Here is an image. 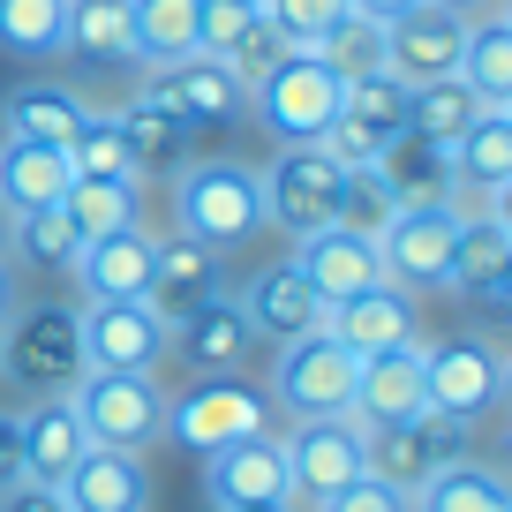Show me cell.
Masks as SVG:
<instances>
[{
	"label": "cell",
	"instance_id": "6da1fadb",
	"mask_svg": "<svg viewBox=\"0 0 512 512\" xmlns=\"http://www.w3.org/2000/svg\"><path fill=\"white\" fill-rule=\"evenodd\" d=\"M174 234L204 241L211 256L256 241V234H264V189H256V166H241V159H189L174 174Z\"/></svg>",
	"mask_w": 512,
	"mask_h": 512
},
{
	"label": "cell",
	"instance_id": "7a4b0ae2",
	"mask_svg": "<svg viewBox=\"0 0 512 512\" xmlns=\"http://www.w3.org/2000/svg\"><path fill=\"white\" fill-rule=\"evenodd\" d=\"M0 377L23 384L31 400L76 392L83 377V309L68 302H31L0 324Z\"/></svg>",
	"mask_w": 512,
	"mask_h": 512
},
{
	"label": "cell",
	"instance_id": "3957f363",
	"mask_svg": "<svg viewBox=\"0 0 512 512\" xmlns=\"http://www.w3.org/2000/svg\"><path fill=\"white\" fill-rule=\"evenodd\" d=\"M339 98H347V83L324 68V53H302V46H287L249 83V113L264 121V136H279V144H324Z\"/></svg>",
	"mask_w": 512,
	"mask_h": 512
},
{
	"label": "cell",
	"instance_id": "277c9868",
	"mask_svg": "<svg viewBox=\"0 0 512 512\" xmlns=\"http://www.w3.org/2000/svg\"><path fill=\"white\" fill-rule=\"evenodd\" d=\"M354 377H362V362H354L332 332H302V339H287V347H272V392H264V400H272L279 415H294V422H324V415H347Z\"/></svg>",
	"mask_w": 512,
	"mask_h": 512
},
{
	"label": "cell",
	"instance_id": "5b68a950",
	"mask_svg": "<svg viewBox=\"0 0 512 512\" xmlns=\"http://www.w3.org/2000/svg\"><path fill=\"white\" fill-rule=\"evenodd\" d=\"M68 407H76L83 437L106 445V452H136V460H144V452L166 437L159 377H98V369H83L76 392H68Z\"/></svg>",
	"mask_w": 512,
	"mask_h": 512
},
{
	"label": "cell",
	"instance_id": "8992f818",
	"mask_svg": "<svg viewBox=\"0 0 512 512\" xmlns=\"http://www.w3.org/2000/svg\"><path fill=\"white\" fill-rule=\"evenodd\" d=\"M339 181H347V166H339L324 144H279L272 166H256V189H264V226H279V234H294V241L317 234V226H332Z\"/></svg>",
	"mask_w": 512,
	"mask_h": 512
},
{
	"label": "cell",
	"instance_id": "52a82bcc",
	"mask_svg": "<svg viewBox=\"0 0 512 512\" xmlns=\"http://www.w3.org/2000/svg\"><path fill=\"white\" fill-rule=\"evenodd\" d=\"M422 384H430V415L482 422V415L505 407L512 369L482 332H452V339H437V347H422Z\"/></svg>",
	"mask_w": 512,
	"mask_h": 512
},
{
	"label": "cell",
	"instance_id": "ba28073f",
	"mask_svg": "<svg viewBox=\"0 0 512 512\" xmlns=\"http://www.w3.org/2000/svg\"><path fill=\"white\" fill-rule=\"evenodd\" d=\"M264 430H272V400L241 377H196L181 400H166V437L196 460L234 445V437H264Z\"/></svg>",
	"mask_w": 512,
	"mask_h": 512
},
{
	"label": "cell",
	"instance_id": "9c48e42d",
	"mask_svg": "<svg viewBox=\"0 0 512 512\" xmlns=\"http://www.w3.org/2000/svg\"><path fill=\"white\" fill-rule=\"evenodd\" d=\"M166 354H174L189 377H241L249 362H264V339H256V324L241 317V302L234 294H204V302L189 309V317H174L166 324Z\"/></svg>",
	"mask_w": 512,
	"mask_h": 512
},
{
	"label": "cell",
	"instance_id": "30bf717a",
	"mask_svg": "<svg viewBox=\"0 0 512 512\" xmlns=\"http://www.w3.org/2000/svg\"><path fill=\"white\" fill-rule=\"evenodd\" d=\"M287 490H294V505H317V497H332V490H347L354 475H369V430L354 415H324V422H294L287 437Z\"/></svg>",
	"mask_w": 512,
	"mask_h": 512
},
{
	"label": "cell",
	"instance_id": "8fae6325",
	"mask_svg": "<svg viewBox=\"0 0 512 512\" xmlns=\"http://www.w3.org/2000/svg\"><path fill=\"white\" fill-rule=\"evenodd\" d=\"M452 234H460V204L392 211V226L377 234V264H384V279H392L400 294H445Z\"/></svg>",
	"mask_w": 512,
	"mask_h": 512
},
{
	"label": "cell",
	"instance_id": "7c38bea8",
	"mask_svg": "<svg viewBox=\"0 0 512 512\" xmlns=\"http://www.w3.org/2000/svg\"><path fill=\"white\" fill-rule=\"evenodd\" d=\"M445 294L482 302V309H505L512 302V226H505V196H497V204H460Z\"/></svg>",
	"mask_w": 512,
	"mask_h": 512
},
{
	"label": "cell",
	"instance_id": "4fadbf2b",
	"mask_svg": "<svg viewBox=\"0 0 512 512\" xmlns=\"http://www.w3.org/2000/svg\"><path fill=\"white\" fill-rule=\"evenodd\" d=\"M400 136H407V83L400 76H354L332 128H324V151L339 166H377Z\"/></svg>",
	"mask_w": 512,
	"mask_h": 512
},
{
	"label": "cell",
	"instance_id": "5bb4252c",
	"mask_svg": "<svg viewBox=\"0 0 512 512\" xmlns=\"http://www.w3.org/2000/svg\"><path fill=\"white\" fill-rule=\"evenodd\" d=\"M159 362H166V317H151V302H83V369L151 377Z\"/></svg>",
	"mask_w": 512,
	"mask_h": 512
},
{
	"label": "cell",
	"instance_id": "9a60e30c",
	"mask_svg": "<svg viewBox=\"0 0 512 512\" xmlns=\"http://www.w3.org/2000/svg\"><path fill=\"white\" fill-rule=\"evenodd\" d=\"M324 332H332L354 362H369V354H392V347H422V309H415V294L377 279V287H362V294L324 309Z\"/></svg>",
	"mask_w": 512,
	"mask_h": 512
},
{
	"label": "cell",
	"instance_id": "2e32d148",
	"mask_svg": "<svg viewBox=\"0 0 512 512\" xmlns=\"http://www.w3.org/2000/svg\"><path fill=\"white\" fill-rule=\"evenodd\" d=\"M204 505H294L287 445L264 430V437H234V445L204 452Z\"/></svg>",
	"mask_w": 512,
	"mask_h": 512
},
{
	"label": "cell",
	"instance_id": "e0dca14e",
	"mask_svg": "<svg viewBox=\"0 0 512 512\" xmlns=\"http://www.w3.org/2000/svg\"><path fill=\"white\" fill-rule=\"evenodd\" d=\"M467 430L475 422H452V415H415V422H392V430H369V475L392 482V490H415L430 467L467 460Z\"/></svg>",
	"mask_w": 512,
	"mask_h": 512
},
{
	"label": "cell",
	"instance_id": "ac0fdd59",
	"mask_svg": "<svg viewBox=\"0 0 512 512\" xmlns=\"http://www.w3.org/2000/svg\"><path fill=\"white\" fill-rule=\"evenodd\" d=\"M460 46H467V16L452 8H407L400 23H384V68L400 83H437V76H460Z\"/></svg>",
	"mask_w": 512,
	"mask_h": 512
},
{
	"label": "cell",
	"instance_id": "d6986e66",
	"mask_svg": "<svg viewBox=\"0 0 512 512\" xmlns=\"http://www.w3.org/2000/svg\"><path fill=\"white\" fill-rule=\"evenodd\" d=\"M234 302H241V317L256 324L264 347H287V339H302V332H324V302H317V287L294 272V256H287V264L249 272L234 287Z\"/></svg>",
	"mask_w": 512,
	"mask_h": 512
},
{
	"label": "cell",
	"instance_id": "ffe728a7",
	"mask_svg": "<svg viewBox=\"0 0 512 512\" xmlns=\"http://www.w3.org/2000/svg\"><path fill=\"white\" fill-rule=\"evenodd\" d=\"M151 249H159V234H144V219H136V226H121V234L83 241L76 264H68V279H76L83 302H144Z\"/></svg>",
	"mask_w": 512,
	"mask_h": 512
},
{
	"label": "cell",
	"instance_id": "44dd1931",
	"mask_svg": "<svg viewBox=\"0 0 512 512\" xmlns=\"http://www.w3.org/2000/svg\"><path fill=\"white\" fill-rule=\"evenodd\" d=\"M113 128H121V144H128V159H136V174H181V166L196 159V128L181 121L174 106H166V91L159 83H144V91L136 98H121V106H113Z\"/></svg>",
	"mask_w": 512,
	"mask_h": 512
},
{
	"label": "cell",
	"instance_id": "7402d4cb",
	"mask_svg": "<svg viewBox=\"0 0 512 512\" xmlns=\"http://www.w3.org/2000/svg\"><path fill=\"white\" fill-rule=\"evenodd\" d=\"M347 415L362 422V430H392V422L430 415V384H422V347L369 354V362H362V377H354Z\"/></svg>",
	"mask_w": 512,
	"mask_h": 512
},
{
	"label": "cell",
	"instance_id": "603a6c76",
	"mask_svg": "<svg viewBox=\"0 0 512 512\" xmlns=\"http://www.w3.org/2000/svg\"><path fill=\"white\" fill-rule=\"evenodd\" d=\"M294 272H302L309 287H317V302L332 309V302H347V294L377 287L384 264H377V241L347 234V226H317V234L294 241Z\"/></svg>",
	"mask_w": 512,
	"mask_h": 512
},
{
	"label": "cell",
	"instance_id": "cb8c5ba5",
	"mask_svg": "<svg viewBox=\"0 0 512 512\" xmlns=\"http://www.w3.org/2000/svg\"><path fill=\"white\" fill-rule=\"evenodd\" d=\"M151 83L166 91V106H174L189 128H226V121L249 113V83H241L226 61H211V53H189V61L159 68Z\"/></svg>",
	"mask_w": 512,
	"mask_h": 512
},
{
	"label": "cell",
	"instance_id": "d4e9b609",
	"mask_svg": "<svg viewBox=\"0 0 512 512\" xmlns=\"http://www.w3.org/2000/svg\"><path fill=\"white\" fill-rule=\"evenodd\" d=\"M445 166H452V196L497 204L512 189V106H482L467 121V136L445 151Z\"/></svg>",
	"mask_w": 512,
	"mask_h": 512
},
{
	"label": "cell",
	"instance_id": "484cf974",
	"mask_svg": "<svg viewBox=\"0 0 512 512\" xmlns=\"http://www.w3.org/2000/svg\"><path fill=\"white\" fill-rule=\"evenodd\" d=\"M23 430V482H46V490H61L68 475H76V460L91 452V437H83L76 407H68V392H53V400H31L16 415Z\"/></svg>",
	"mask_w": 512,
	"mask_h": 512
},
{
	"label": "cell",
	"instance_id": "4316f807",
	"mask_svg": "<svg viewBox=\"0 0 512 512\" xmlns=\"http://www.w3.org/2000/svg\"><path fill=\"white\" fill-rule=\"evenodd\" d=\"M226 279H219V256L204 249V241H189V234H159V249H151V287H144V302H151V317H189L204 294H219Z\"/></svg>",
	"mask_w": 512,
	"mask_h": 512
},
{
	"label": "cell",
	"instance_id": "83f0119b",
	"mask_svg": "<svg viewBox=\"0 0 512 512\" xmlns=\"http://www.w3.org/2000/svg\"><path fill=\"white\" fill-rule=\"evenodd\" d=\"M76 166L68 151L53 144H16V136H0V219H23V211H46L68 196Z\"/></svg>",
	"mask_w": 512,
	"mask_h": 512
},
{
	"label": "cell",
	"instance_id": "f1b7e54d",
	"mask_svg": "<svg viewBox=\"0 0 512 512\" xmlns=\"http://www.w3.org/2000/svg\"><path fill=\"white\" fill-rule=\"evenodd\" d=\"M83 98L68 91V83H16V91L0 98V136H16V144H53L68 151L83 128Z\"/></svg>",
	"mask_w": 512,
	"mask_h": 512
},
{
	"label": "cell",
	"instance_id": "f546056e",
	"mask_svg": "<svg viewBox=\"0 0 512 512\" xmlns=\"http://www.w3.org/2000/svg\"><path fill=\"white\" fill-rule=\"evenodd\" d=\"M407 512H512V482L490 460H445L407 490Z\"/></svg>",
	"mask_w": 512,
	"mask_h": 512
},
{
	"label": "cell",
	"instance_id": "4dcf8cb0",
	"mask_svg": "<svg viewBox=\"0 0 512 512\" xmlns=\"http://www.w3.org/2000/svg\"><path fill=\"white\" fill-rule=\"evenodd\" d=\"M61 497H68V512H144L151 482H144V460H136V452L91 445L76 460V475L61 482Z\"/></svg>",
	"mask_w": 512,
	"mask_h": 512
},
{
	"label": "cell",
	"instance_id": "1f68e13d",
	"mask_svg": "<svg viewBox=\"0 0 512 512\" xmlns=\"http://www.w3.org/2000/svg\"><path fill=\"white\" fill-rule=\"evenodd\" d=\"M460 83L482 98V106H512V16H505V8H482V16H467Z\"/></svg>",
	"mask_w": 512,
	"mask_h": 512
},
{
	"label": "cell",
	"instance_id": "d6a6232c",
	"mask_svg": "<svg viewBox=\"0 0 512 512\" xmlns=\"http://www.w3.org/2000/svg\"><path fill=\"white\" fill-rule=\"evenodd\" d=\"M83 68H136V31H128V0H68V38Z\"/></svg>",
	"mask_w": 512,
	"mask_h": 512
},
{
	"label": "cell",
	"instance_id": "836d02e7",
	"mask_svg": "<svg viewBox=\"0 0 512 512\" xmlns=\"http://www.w3.org/2000/svg\"><path fill=\"white\" fill-rule=\"evenodd\" d=\"M196 8L204 0H128V31H136V68H174L196 53Z\"/></svg>",
	"mask_w": 512,
	"mask_h": 512
},
{
	"label": "cell",
	"instance_id": "e575fe53",
	"mask_svg": "<svg viewBox=\"0 0 512 512\" xmlns=\"http://www.w3.org/2000/svg\"><path fill=\"white\" fill-rule=\"evenodd\" d=\"M0 249H8V264H31V272H68L83 234L61 204H46V211H23V219H0Z\"/></svg>",
	"mask_w": 512,
	"mask_h": 512
},
{
	"label": "cell",
	"instance_id": "d590c367",
	"mask_svg": "<svg viewBox=\"0 0 512 512\" xmlns=\"http://www.w3.org/2000/svg\"><path fill=\"white\" fill-rule=\"evenodd\" d=\"M377 174H384V189L400 196V211H422V204H460V196H452V166H445V151L422 144V136H400V144L377 159Z\"/></svg>",
	"mask_w": 512,
	"mask_h": 512
},
{
	"label": "cell",
	"instance_id": "8d00e7d4",
	"mask_svg": "<svg viewBox=\"0 0 512 512\" xmlns=\"http://www.w3.org/2000/svg\"><path fill=\"white\" fill-rule=\"evenodd\" d=\"M475 113H482V98L467 91L460 76L407 83V136H422V144H437V151H452V144H460Z\"/></svg>",
	"mask_w": 512,
	"mask_h": 512
},
{
	"label": "cell",
	"instance_id": "74e56055",
	"mask_svg": "<svg viewBox=\"0 0 512 512\" xmlns=\"http://www.w3.org/2000/svg\"><path fill=\"white\" fill-rule=\"evenodd\" d=\"M61 211L76 219V234L83 241H98V234H121V226H136L144 219V181H68V196H61Z\"/></svg>",
	"mask_w": 512,
	"mask_h": 512
},
{
	"label": "cell",
	"instance_id": "f35d334b",
	"mask_svg": "<svg viewBox=\"0 0 512 512\" xmlns=\"http://www.w3.org/2000/svg\"><path fill=\"white\" fill-rule=\"evenodd\" d=\"M68 38V0H0V53L8 61H53Z\"/></svg>",
	"mask_w": 512,
	"mask_h": 512
},
{
	"label": "cell",
	"instance_id": "ab89813d",
	"mask_svg": "<svg viewBox=\"0 0 512 512\" xmlns=\"http://www.w3.org/2000/svg\"><path fill=\"white\" fill-rule=\"evenodd\" d=\"M324 68H332L339 83H354V76H392L384 68V23H369V16H339L332 31H324Z\"/></svg>",
	"mask_w": 512,
	"mask_h": 512
},
{
	"label": "cell",
	"instance_id": "60d3db41",
	"mask_svg": "<svg viewBox=\"0 0 512 512\" xmlns=\"http://www.w3.org/2000/svg\"><path fill=\"white\" fill-rule=\"evenodd\" d=\"M68 166L83 181H144L136 159H128V144H121V128H113V113H83L76 144H68Z\"/></svg>",
	"mask_w": 512,
	"mask_h": 512
},
{
	"label": "cell",
	"instance_id": "b9f144b4",
	"mask_svg": "<svg viewBox=\"0 0 512 512\" xmlns=\"http://www.w3.org/2000/svg\"><path fill=\"white\" fill-rule=\"evenodd\" d=\"M392 211H400V196L384 189V174H377V166H347V181H339V211H332V226H347V234L377 241L384 226H392Z\"/></svg>",
	"mask_w": 512,
	"mask_h": 512
},
{
	"label": "cell",
	"instance_id": "7bdbcfd3",
	"mask_svg": "<svg viewBox=\"0 0 512 512\" xmlns=\"http://www.w3.org/2000/svg\"><path fill=\"white\" fill-rule=\"evenodd\" d=\"M264 16H272V31L287 38V46L317 53L324 31H332L339 16H354V8H347V0H264Z\"/></svg>",
	"mask_w": 512,
	"mask_h": 512
},
{
	"label": "cell",
	"instance_id": "ee69618b",
	"mask_svg": "<svg viewBox=\"0 0 512 512\" xmlns=\"http://www.w3.org/2000/svg\"><path fill=\"white\" fill-rule=\"evenodd\" d=\"M279 53H287V38H279V31H272V16H249V31H241V38H234V46H226V53H219V61H226V68H234V76H241V83H256V76H264V68H272V61H279Z\"/></svg>",
	"mask_w": 512,
	"mask_h": 512
},
{
	"label": "cell",
	"instance_id": "f6af8a7d",
	"mask_svg": "<svg viewBox=\"0 0 512 512\" xmlns=\"http://www.w3.org/2000/svg\"><path fill=\"white\" fill-rule=\"evenodd\" d=\"M249 16H256V8H241V0H204V8H196V53L219 61V53L249 31Z\"/></svg>",
	"mask_w": 512,
	"mask_h": 512
},
{
	"label": "cell",
	"instance_id": "bcb514c9",
	"mask_svg": "<svg viewBox=\"0 0 512 512\" xmlns=\"http://www.w3.org/2000/svg\"><path fill=\"white\" fill-rule=\"evenodd\" d=\"M309 512H407V490H392V482H377V475H354L347 490L317 497Z\"/></svg>",
	"mask_w": 512,
	"mask_h": 512
},
{
	"label": "cell",
	"instance_id": "7dc6e473",
	"mask_svg": "<svg viewBox=\"0 0 512 512\" xmlns=\"http://www.w3.org/2000/svg\"><path fill=\"white\" fill-rule=\"evenodd\" d=\"M0 512H68V497L46 482H16V490H0Z\"/></svg>",
	"mask_w": 512,
	"mask_h": 512
},
{
	"label": "cell",
	"instance_id": "c3c4849f",
	"mask_svg": "<svg viewBox=\"0 0 512 512\" xmlns=\"http://www.w3.org/2000/svg\"><path fill=\"white\" fill-rule=\"evenodd\" d=\"M23 482V430H16V415L0 407V490H16Z\"/></svg>",
	"mask_w": 512,
	"mask_h": 512
},
{
	"label": "cell",
	"instance_id": "681fc988",
	"mask_svg": "<svg viewBox=\"0 0 512 512\" xmlns=\"http://www.w3.org/2000/svg\"><path fill=\"white\" fill-rule=\"evenodd\" d=\"M23 309V264H8V249H0V324Z\"/></svg>",
	"mask_w": 512,
	"mask_h": 512
},
{
	"label": "cell",
	"instance_id": "f907efd6",
	"mask_svg": "<svg viewBox=\"0 0 512 512\" xmlns=\"http://www.w3.org/2000/svg\"><path fill=\"white\" fill-rule=\"evenodd\" d=\"M354 16H369V23H400L407 8H422V0H347Z\"/></svg>",
	"mask_w": 512,
	"mask_h": 512
},
{
	"label": "cell",
	"instance_id": "816d5d0a",
	"mask_svg": "<svg viewBox=\"0 0 512 512\" xmlns=\"http://www.w3.org/2000/svg\"><path fill=\"white\" fill-rule=\"evenodd\" d=\"M430 8H452V16H482L490 0H430Z\"/></svg>",
	"mask_w": 512,
	"mask_h": 512
},
{
	"label": "cell",
	"instance_id": "f5cc1de1",
	"mask_svg": "<svg viewBox=\"0 0 512 512\" xmlns=\"http://www.w3.org/2000/svg\"><path fill=\"white\" fill-rule=\"evenodd\" d=\"M211 512H302V505H211Z\"/></svg>",
	"mask_w": 512,
	"mask_h": 512
},
{
	"label": "cell",
	"instance_id": "db71d44e",
	"mask_svg": "<svg viewBox=\"0 0 512 512\" xmlns=\"http://www.w3.org/2000/svg\"><path fill=\"white\" fill-rule=\"evenodd\" d=\"M241 8H256V16H264V0H241Z\"/></svg>",
	"mask_w": 512,
	"mask_h": 512
}]
</instances>
